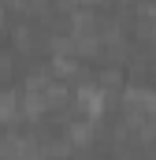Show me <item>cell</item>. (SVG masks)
<instances>
[{"mask_svg": "<svg viewBox=\"0 0 156 160\" xmlns=\"http://www.w3.org/2000/svg\"><path fill=\"white\" fill-rule=\"evenodd\" d=\"M4 11H7V8H0V22H4Z\"/></svg>", "mask_w": 156, "mask_h": 160, "instance_id": "1", "label": "cell"}]
</instances>
